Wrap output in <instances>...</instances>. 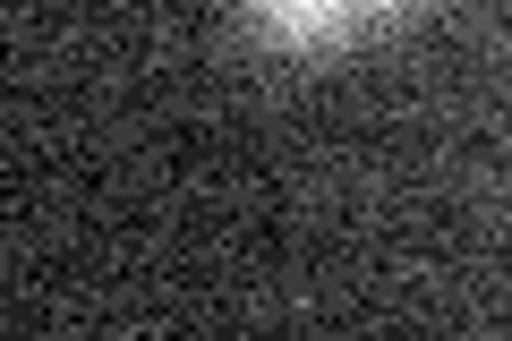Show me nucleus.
Returning a JSON list of instances; mask_svg holds the SVG:
<instances>
[{"label": "nucleus", "instance_id": "obj_1", "mask_svg": "<svg viewBox=\"0 0 512 341\" xmlns=\"http://www.w3.org/2000/svg\"><path fill=\"white\" fill-rule=\"evenodd\" d=\"M367 18L376 9H359V0H265V9H248V35L282 43V52H333V43L367 35Z\"/></svg>", "mask_w": 512, "mask_h": 341}]
</instances>
